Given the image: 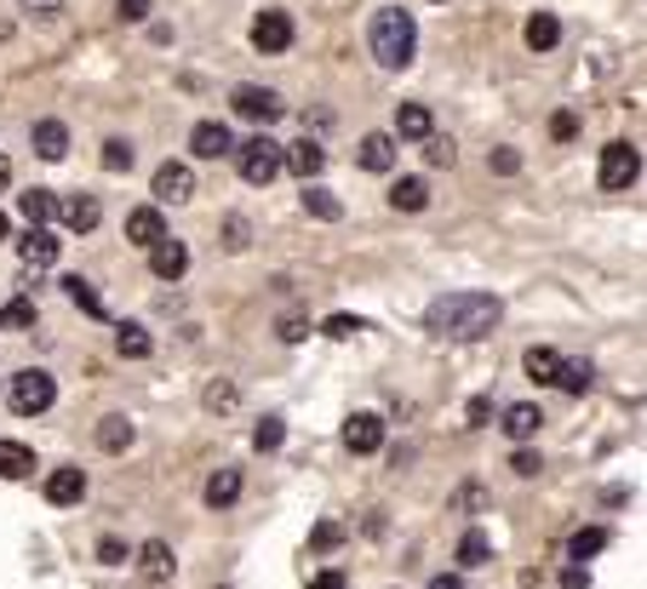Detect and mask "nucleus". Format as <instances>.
Instances as JSON below:
<instances>
[{
    "instance_id": "nucleus-16",
    "label": "nucleus",
    "mask_w": 647,
    "mask_h": 589,
    "mask_svg": "<svg viewBox=\"0 0 647 589\" xmlns=\"http://www.w3.org/2000/svg\"><path fill=\"white\" fill-rule=\"evenodd\" d=\"M58 218L69 235H92L104 223V207H97V195H69V200H58Z\"/></svg>"
},
{
    "instance_id": "nucleus-29",
    "label": "nucleus",
    "mask_w": 647,
    "mask_h": 589,
    "mask_svg": "<svg viewBox=\"0 0 647 589\" xmlns=\"http://www.w3.org/2000/svg\"><path fill=\"white\" fill-rule=\"evenodd\" d=\"M115 349L127 355V361H143V355L155 349V338H149V332H143L138 321H120V326H115Z\"/></svg>"
},
{
    "instance_id": "nucleus-18",
    "label": "nucleus",
    "mask_w": 647,
    "mask_h": 589,
    "mask_svg": "<svg viewBox=\"0 0 647 589\" xmlns=\"http://www.w3.org/2000/svg\"><path fill=\"white\" fill-rule=\"evenodd\" d=\"M436 132V120H430V109L425 104H402V109H395V143H425Z\"/></svg>"
},
{
    "instance_id": "nucleus-20",
    "label": "nucleus",
    "mask_w": 647,
    "mask_h": 589,
    "mask_svg": "<svg viewBox=\"0 0 647 589\" xmlns=\"http://www.w3.org/2000/svg\"><path fill=\"white\" fill-rule=\"evenodd\" d=\"M166 235V218H161V207H138V212H127V241L138 246V252H149Z\"/></svg>"
},
{
    "instance_id": "nucleus-25",
    "label": "nucleus",
    "mask_w": 647,
    "mask_h": 589,
    "mask_svg": "<svg viewBox=\"0 0 647 589\" xmlns=\"http://www.w3.org/2000/svg\"><path fill=\"white\" fill-rule=\"evenodd\" d=\"M521 35H528V53H556V41H562V23H556L551 12H533V18H528V30H521Z\"/></svg>"
},
{
    "instance_id": "nucleus-42",
    "label": "nucleus",
    "mask_w": 647,
    "mask_h": 589,
    "mask_svg": "<svg viewBox=\"0 0 647 589\" xmlns=\"http://www.w3.org/2000/svg\"><path fill=\"white\" fill-rule=\"evenodd\" d=\"M246 241H253L246 218H241V212H235V218H223V246H230V252H246Z\"/></svg>"
},
{
    "instance_id": "nucleus-11",
    "label": "nucleus",
    "mask_w": 647,
    "mask_h": 589,
    "mask_svg": "<svg viewBox=\"0 0 647 589\" xmlns=\"http://www.w3.org/2000/svg\"><path fill=\"white\" fill-rule=\"evenodd\" d=\"M58 252H63V241L46 235V223H30V235H18V258H23V269H53Z\"/></svg>"
},
{
    "instance_id": "nucleus-46",
    "label": "nucleus",
    "mask_w": 647,
    "mask_h": 589,
    "mask_svg": "<svg viewBox=\"0 0 647 589\" xmlns=\"http://www.w3.org/2000/svg\"><path fill=\"white\" fill-rule=\"evenodd\" d=\"M338 544H344V527H333V521H321L310 532V550H338Z\"/></svg>"
},
{
    "instance_id": "nucleus-30",
    "label": "nucleus",
    "mask_w": 647,
    "mask_h": 589,
    "mask_svg": "<svg viewBox=\"0 0 647 589\" xmlns=\"http://www.w3.org/2000/svg\"><path fill=\"white\" fill-rule=\"evenodd\" d=\"M304 212H310V218H321V223H338V218H344V200H338L333 189L304 184Z\"/></svg>"
},
{
    "instance_id": "nucleus-28",
    "label": "nucleus",
    "mask_w": 647,
    "mask_h": 589,
    "mask_svg": "<svg viewBox=\"0 0 647 589\" xmlns=\"http://www.w3.org/2000/svg\"><path fill=\"white\" fill-rule=\"evenodd\" d=\"M0 475H7V481H30L35 475V452L23 441H0Z\"/></svg>"
},
{
    "instance_id": "nucleus-14",
    "label": "nucleus",
    "mask_w": 647,
    "mask_h": 589,
    "mask_svg": "<svg viewBox=\"0 0 647 589\" xmlns=\"http://www.w3.org/2000/svg\"><path fill=\"white\" fill-rule=\"evenodd\" d=\"M184 269H189V246L184 241L161 235L155 246H149V275L155 280H184Z\"/></svg>"
},
{
    "instance_id": "nucleus-36",
    "label": "nucleus",
    "mask_w": 647,
    "mask_h": 589,
    "mask_svg": "<svg viewBox=\"0 0 647 589\" xmlns=\"http://www.w3.org/2000/svg\"><path fill=\"white\" fill-rule=\"evenodd\" d=\"M104 172H132V143L127 138H104Z\"/></svg>"
},
{
    "instance_id": "nucleus-21",
    "label": "nucleus",
    "mask_w": 647,
    "mask_h": 589,
    "mask_svg": "<svg viewBox=\"0 0 647 589\" xmlns=\"http://www.w3.org/2000/svg\"><path fill=\"white\" fill-rule=\"evenodd\" d=\"M395 149H402V143H395L390 132H367L361 149H356V161H361V172H390L395 166Z\"/></svg>"
},
{
    "instance_id": "nucleus-22",
    "label": "nucleus",
    "mask_w": 647,
    "mask_h": 589,
    "mask_svg": "<svg viewBox=\"0 0 647 589\" xmlns=\"http://www.w3.org/2000/svg\"><path fill=\"white\" fill-rule=\"evenodd\" d=\"M390 207L395 212H425L430 207V184H425V177H395V184H390Z\"/></svg>"
},
{
    "instance_id": "nucleus-34",
    "label": "nucleus",
    "mask_w": 647,
    "mask_h": 589,
    "mask_svg": "<svg viewBox=\"0 0 647 589\" xmlns=\"http://www.w3.org/2000/svg\"><path fill=\"white\" fill-rule=\"evenodd\" d=\"M63 292H69V303H81V310H86L92 321H109V310H104V298H97V292L86 287V280H81V275H69V280H63Z\"/></svg>"
},
{
    "instance_id": "nucleus-7",
    "label": "nucleus",
    "mask_w": 647,
    "mask_h": 589,
    "mask_svg": "<svg viewBox=\"0 0 647 589\" xmlns=\"http://www.w3.org/2000/svg\"><path fill=\"white\" fill-rule=\"evenodd\" d=\"M253 46H258L264 58L292 53V18H287L281 7H264V12L253 18Z\"/></svg>"
},
{
    "instance_id": "nucleus-52",
    "label": "nucleus",
    "mask_w": 647,
    "mask_h": 589,
    "mask_svg": "<svg viewBox=\"0 0 647 589\" xmlns=\"http://www.w3.org/2000/svg\"><path fill=\"white\" fill-rule=\"evenodd\" d=\"M487 413H493V401H487V395L470 401V424H487Z\"/></svg>"
},
{
    "instance_id": "nucleus-5",
    "label": "nucleus",
    "mask_w": 647,
    "mask_h": 589,
    "mask_svg": "<svg viewBox=\"0 0 647 589\" xmlns=\"http://www.w3.org/2000/svg\"><path fill=\"white\" fill-rule=\"evenodd\" d=\"M53 401H58V383H53V372L30 367V372H18V378H12V413H18V418H41Z\"/></svg>"
},
{
    "instance_id": "nucleus-26",
    "label": "nucleus",
    "mask_w": 647,
    "mask_h": 589,
    "mask_svg": "<svg viewBox=\"0 0 647 589\" xmlns=\"http://www.w3.org/2000/svg\"><path fill=\"white\" fill-rule=\"evenodd\" d=\"M235 498H241V470L223 464V470L207 481V509H235Z\"/></svg>"
},
{
    "instance_id": "nucleus-3",
    "label": "nucleus",
    "mask_w": 647,
    "mask_h": 589,
    "mask_svg": "<svg viewBox=\"0 0 647 589\" xmlns=\"http://www.w3.org/2000/svg\"><path fill=\"white\" fill-rule=\"evenodd\" d=\"M230 155H235L241 177H246V184H253V189H269V184H276V177H281V143L269 138L264 126H258V132L246 138V143H235Z\"/></svg>"
},
{
    "instance_id": "nucleus-17",
    "label": "nucleus",
    "mask_w": 647,
    "mask_h": 589,
    "mask_svg": "<svg viewBox=\"0 0 647 589\" xmlns=\"http://www.w3.org/2000/svg\"><path fill=\"white\" fill-rule=\"evenodd\" d=\"M499 429L510 435V441L521 447V441H533V435L544 429V413H539V406L533 401H516V406H505V418H499Z\"/></svg>"
},
{
    "instance_id": "nucleus-9",
    "label": "nucleus",
    "mask_w": 647,
    "mask_h": 589,
    "mask_svg": "<svg viewBox=\"0 0 647 589\" xmlns=\"http://www.w3.org/2000/svg\"><path fill=\"white\" fill-rule=\"evenodd\" d=\"M41 493H46V504H53V509H74V504L86 498V470L81 464H58L53 475L41 481Z\"/></svg>"
},
{
    "instance_id": "nucleus-4",
    "label": "nucleus",
    "mask_w": 647,
    "mask_h": 589,
    "mask_svg": "<svg viewBox=\"0 0 647 589\" xmlns=\"http://www.w3.org/2000/svg\"><path fill=\"white\" fill-rule=\"evenodd\" d=\"M636 177H642L636 143H602V161H596V184H602L608 195H619V189H636Z\"/></svg>"
},
{
    "instance_id": "nucleus-15",
    "label": "nucleus",
    "mask_w": 647,
    "mask_h": 589,
    "mask_svg": "<svg viewBox=\"0 0 647 589\" xmlns=\"http://www.w3.org/2000/svg\"><path fill=\"white\" fill-rule=\"evenodd\" d=\"M344 447H350L356 458H372L384 447V418L379 413H356L350 424H344Z\"/></svg>"
},
{
    "instance_id": "nucleus-12",
    "label": "nucleus",
    "mask_w": 647,
    "mask_h": 589,
    "mask_svg": "<svg viewBox=\"0 0 647 589\" xmlns=\"http://www.w3.org/2000/svg\"><path fill=\"white\" fill-rule=\"evenodd\" d=\"M230 149H235V138H230L223 120H195V132H189V155L195 161H223Z\"/></svg>"
},
{
    "instance_id": "nucleus-32",
    "label": "nucleus",
    "mask_w": 647,
    "mask_h": 589,
    "mask_svg": "<svg viewBox=\"0 0 647 589\" xmlns=\"http://www.w3.org/2000/svg\"><path fill=\"white\" fill-rule=\"evenodd\" d=\"M590 383H596V367H590V361H562V367H556V390H562V395H585Z\"/></svg>"
},
{
    "instance_id": "nucleus-47",
    "label": "nucleus",
    "mask_w": 647,
    "mask_h": 589,
    "mask_svg": "<svg viewBox=\"0 0 647 589\" xmlns=\"http://www.w3.org/2000/svg\"><path fill=\"white\" fill-rule=\"evenodd\" d=\"M487 166L499 172V177H510V172H521V155H516V149L505 143V149H493V155H487Z\"/></svg>"
},
{
    "instance_id": "nucleus-1",
    "label": "nucleus",
    "mask_w": 647,
    "mask_h": 589,
    "mask_svg": "<svg viewBox=\"0 0 647 589\" xmlns=\"http://www.w3.org/2000/svg\"><path fill=\"white\" fill-rule=\"evenodd\" d=\"M499 321H505V303L493 292H447L425 310V326L447 344H482V338H493Z\"/></svg>"
},
{
    "instance_id": "nucleus-45",
    "label": "nucleus",
    "mask_w": 647,
    "mask_h": 589,
    "mask_svg": "<svg viewBox=\"0 0 647 589\" xmlns=\"http://www.w3.org/2000/svg\"><path fill=\"white\" fill-rule=\"evenodd\" d=\"M321 332H327L333 344H344V338H356V332H361V321L356 315H327V321H321Z\"/></svg>"
},
{
    "instance_id": "nucleus-19",
    "label": "nucleus",
    "mask_w": 647,
    "mask_h": 589,
    "mask_svg": "<svg viewBox=\"0 0 647 589\" xmlns=\"http://www.w3.org/2000/svg\"><path fill=\"white\" fill-rule=\"evenodd\" d=\"M30 143H35L41 161H63L69 155V126L63 120H35L30 126Z\"/></svg>"
},
{
    "instance_id": "nucleus-23",
    "label": "nucleus",
    "mask_w": 647,
    "mask_h": 589,
    "mask_svg": "<svg viewBox=\"0 0 647 589\" xmlns=\"http://www.w3.org/2000/svg\"><path fill=\"white\" fill-rule=\"evenodd\" d=\"M138 441V429H132V418H120V413H109V418H97V447L104 452H127Z\"/></svg>"
},
{
    "instance_id": "nucleus-43",
    "label": "nucleus",
    "mask_w": 647,
    "mask_h": 589,
    "mask_svg": "<svg viewBox=\"0 0 647 589\" xmlns=\"http://www.w3.org/2000/svg\"><path fill=\"white\" fill-rule=\"evenodd\" d=\"M97 561H104V567H127L132 550L120 544V538H97Z\"/></svg>"
},
{
    "instance_id": "nucleus-35",
    "label": "nucleus",
    "mask_w": 647,
    "mask_h": 589,
    "mask_svg": "<svg viewBox=\"0 0 647 589\" xmlns=\"http://www.w3.org/2000/svg\"><path fill=\"white\" fill-rule=\"evenodd\" d=\"M281 441H287V424H281L276 413H269V418H258V424H253V447H258V452H276Z\"/></svg>"
},
{
    "instance_id": "nucleus-38",
    "label": "nucleus",
    "mask_w": 647,
    "mask_h": 589,
    "mask_svg": "<svg viewBox=\"0 0 647 589\" xmlns=\"http://www.w3.org/2000/svg\"><path fill=\"white\" fill-rule=\"evenodd\" d=\"M425 161H430V166H453V161H459V143L441 138V132H430V138H425Z\"/></svg>"
},
{
    "instance_id": "nucleus-8",
    "label": "nucleus",
    "mask_w": 647,
    "mask_h": 589,
    "mask_svg": "<svg viewBox=\"0 0 647 589\" xmlns=\"http://www.w3.org/2000/svg\"><path fill=\"white\" fill-rule=\"evenodd\" d=\"M149 189H155V207H184V200L195 195V172L184 161H166V166H155Z\"/></svg>"
},
{
    "instance_id": "nucleus-54",
    "label": "nucleus",
    "mask_w": 647,
    "mask_h": 589,
    "mask_svg": "<svg viewBox=\"0 0 647 589\" xmlns=\"http://www.w3.org/2000/svg\"><path fill=\"white\" fill-rule=\"evenodd\" d=\"M310 589H344V573H321Z\"/></svg>"
},
{
    "instance_id": "nucleus-53",
    "label": "nucleus",
    "mask_w": 647,
    "mask_h": 589,
    "mask_svg": "<svg viewBox=\"0 0 647 589\" xmlns=\"http://www.w3.org/2000/svg\"><path fill=\"white\" fill-rule=\"evenodd\" d=\"M430 589H464V578H459V573H436Z\"/></svg>"
},
{
    "instance_id": "nucleus-33",
    "label": "nucleus",
    "mask_w": 647,
    "mask_h": 589,
    "mask_svg": "<svg viewBox=\"0 0 647 589\" xmlns=\"http://www.w3.org/2000/svg\"><path fill=\"white\" fill-rule=\"evenodd\" d=\"M487 561H493L487 532H482V527H470V532L459 538V567H487Z\"/></svg>"
},
{
    "instance_id": "nucleus-2",
    "label": "nucleus",
    "mask_w": 647,
    "mask_h": 589,
    "mask_svg": "<svg viewBox=\"0 0 647 589\" xmlns=\"http://www.w3.org/2000/svg\"><path fill=\"white\" fill-rule=\"evenodd\" d=\"M367 53L379 58V69H413L418 58V23L407 7H384L367 30Z\"/></svg>"
},
{
    "instance_id": "nucleus-31",
    "label": "nucleus",
    "mask_w": 647,
    "mask_h": 589,
    "mask_svg": "<svg viewBox=\"0 0 647 589\" xmlns=\"http://www.w3.org/2000/svg\"><path fill=\"white\" fill-rule=\"evenodd\" d=\"M18 212L30 218V223H46V218H58V195L53 189H23L18 195Z\"/></svg>"
},
{
    "instance_id": "nucleus-39",
    "label": "nucleus",
    "mask_w": 647,
    "mask_h": 589,
    "mask_svg": "<svg viewBox=\"0 0 647 589\" xmlns=\"http://www.w3.org/2000/svg\"><path fill=\"white\" fill-rule=\"evenodd\" d=\"M212 413H235V401H241V390L235 383H207V395H201Z\"/></svg>"
},
{
    "instance_id": "nucleus-40",
    "label": "nucleus",
    "mask_w": 647,
    "mask_h": 589,
    "mask_svg": "<svg viewBox=\"0 0 647 589\" xmlns=\"http://www.w3.org/2000/svg\"><path fill=\"white\" fill-rule=\"evenodd\" d=\"M453 504L464 509V516H482V509H487V486H476V481H464V486H459V493H453Z\"/></svg>"
},
{
    "instance_id": "nucleus-56",
    "label": "nucleus",
    "mask_w": 647,
    "mask_h": 589,
    "mask_svg": "<svg viewBox=\"0 0 647 589\" xmlns=\"http://www.w3.org/2000/svg\"><path fill=\"white\" fill-rule=\"evenodd\" d=\"M12 235V223H7V212H0V241H7Z\"/></svg>"
},
{
    "instance_id": "nucleus-51",
    "label": "nucleus",
    "mask_w": 647,
    "mask_h": 589,
    "mask_svg": "<svg viewBox=\"0 0 647 589\" xmlns=\"http://www.w3.org/2000/svg\"><path fill=\"white\" fill-rule=\"evenodd\" d=\"M562 589H590V573H585V567H567V573H562Z\"/></svg>"
},
{
    "instance_id": "nucleus-13",
    "label": "nucleus",
    "mask_w": 647,
    "mask_h": 589,
    "mask_svg": "<svg viewBox=\"0 0 647 589\" xmlns=\"http://www.w3.org/2000/svg\"><path fill=\"white\" fill-rule=\"evenodd\" d=\"M321 166H327V149H321L315 138H304V143H281V172H298L304 184H315Z\"/></svg>"
},
{
    "instance_id": "nucleus-27",
    "label": "nucleus",
    "mask_w": 647,
    "mask_h": 589,
    "mask_svg": "<svg viewBox=\"0 0 647 589\" xmlns=\"http://www.w3.org/2000/svg\"><path fill=\"white\" fill-rule=\"evenodd\" d=\"M556 367H562V355H556V349H544V344H533L528 355H521V372H528L533 383H544V390L556 383Z\"/></svg>"
},
{
    "instance_id": "nucleus-55",
    "label": "nucleus",
    "mask_w": 647,
    "mask_h": 589,
    "mask_svg": "<svg viewBox=\"0 0 647 589\" xmlns=\"http://www.w3.org/2000/svg\"><path fill=\"white\" fill-rule=\"evenodd\" d=\"M7 184H12V161H7V155H0V189H7Z\"/></svg>"
},
{
    "instance_id": "nucleus-57",
    "label": "nucleus",
    "mask_w": 647,
    "mask_h": 589,
    "mask_svg": "<svg viewBox=\"0 0 647 589\" xmlns=\"http://www.w3.org/2000/svg\"><path fill=\"white\" fill-rule=\"evenodd\" d=\"M436 7H447V0H436Z\"/></svg>"
},
{
    "instance_id": "nucleus-10",
    "label": "nucleus",
    "mask_w": 647,
    "mask_h": 589,
    "mask_svg": "<svg viewBox=\"0 0 647 589\" xmlns=\"http://www.w3.org/2000/svg\"><path fill=\"white\" fill-rule=\"evenodd\" d=\"M132 561H138V573H143V584H149V589L172 584V573H178V555H172L166 538H149V544H143Z\"/></svg>"
},
{
    "instance_id": "nucleus-58",
    "label": "nucleus",
    "mask_w": 647,
    "mask_h": 589,
    "mask_svg": "<svg viewBox=\"0 0 647 589\" xmlns=\"http://www.w3.org/2000/svg\"><path fill=\"white\" fill-rule=\"evenodd\" d=\"M218 589H230V584H218Z\"/></svg>"
},
{
    "instance_id": "nucleus-49",
    "label": "nucleus",
    "mask_w": 647,
    "mask_h": 589,
    "mask_svg": "<svg viewBox=\"0 0 647 589\" xmlns=\"http://www.w3.org/2000/svg\"><path fill=\"white\" fill-rule=\"evenodd\" d=\"M276 332H281V344H298V338L310 332V321H304V315H281V326H276Z\"/></svg>"
},
{
    "instance_id": "nucleus-48",
    "label": "nucleus",
    "mask_w": 647,
    "mask_h": 589,
    "mask_svg": "<svg viewBox=\"0 0 647 589\" xmlns=\"http://www.w3.org/2000/svg\"><path fill=\"white\" fill-rule=\"evenodd\" d=\"M23 12H30L35 23H53L63 12V0H23Z\"/></svg>"
},
{
    "instance_id": "nucleus-44",
    "label": "nucleus",
    "mask_w": 647,
    "mask_h": 589,
    "mask_svg": "<svg viewBox=\"0 0 647 589\" xmlns=\"http://www.w3.org/2000/svg\"><path fill=\"white\" fill-rule=\"evenodd\" d=\"M551 138H556V143H574V138H579V115H574V109H556V115H551Z\"/></svg>"
},
{
    "instance_id": "nucleus-37",
    "label": "nucleus",
    "mask_w": 647,
    "mask_h": 589,
    "mask_svg": "<svg viewBox=\"0 0 647 589\" xmlns=\"http://www.w3.org/2000/svg\"><path fill=\"white\" fill-rule=\"evenodd\" d=\"M0 326H12V332H30V326H35V303H30V298H12L7 310H0Z\"/></svg>"
},
{
    "instance_id": "nucleus-41",
    "label": "nucleus",
    "mask_w": 647,
    "mask_h": 589,
    "mask_svg": "<svg viewBox=\"0 0 647 589\" xmlns=\"http://www.w3.org/2000/svg\"><path fill=\"white\" fill-rule=\"evenodd\" d=\"M510 470H516V475H521V481H533V475H539V470H544V458H539V452H533V447H528V441H521V447H516V452H510Z\"/></svg>"
},
{
    "instance_id": "nucleus-6",
    "label": "nucleus",
    "mask_w": 647,
    "mask_h": 589,
    "mask_svg": "<svg viewBox=\"0 0 647 589\" xmlns=\"http://www.w3.org/2000/svg\"><path fill=\"white\" fill-rule=\"evenodd\" d=\"M230 104H235L241 120H253V126H276V120L287 115L281 92H269V86H235V92H230Z\"/></svg>"
},
{
    "instance_id": "nucleus-24",
    "label": "nucleus",
    "mask_w": 647,
    "mask_h": 589,
    "mask_svg": "<svg viewBox=\"0 0 647 589\" xmlns=\"http://www.w3.org/2000/svg\"><path fill=\"white\" fill-rule=\"evenodd\" d=\"M608 544H613V532H608V527H579L574 538H567V555H574V567H585V561H590V555H602Z\"/></svg>"
},
{
    "instance_id": "nucleus-50",
    "label": "nucleus",
    "mask_w": 647,
    "mask_h": 589,
    "mask_svg": "<svg viewBox=\"0 0 647 589\" xmlns=\"http://www.w3.org/2000/svg\"><path fill=\"white\" fill-rule=\"evenodd\" d=\"M115 12L127 18V23H143L149 18V0H115Z\"/></svg>"
}]
</instances>
